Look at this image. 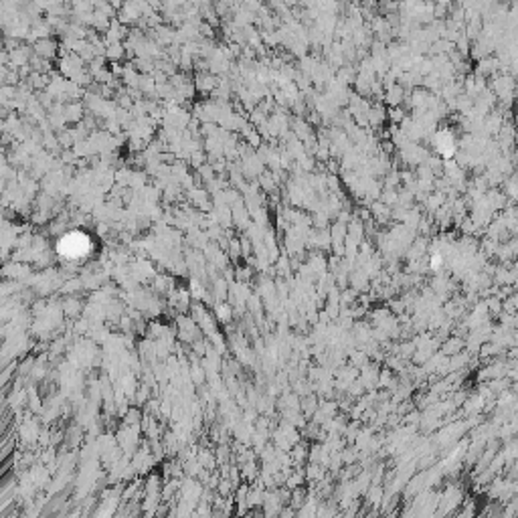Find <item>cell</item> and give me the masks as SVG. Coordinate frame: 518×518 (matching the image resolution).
Instances as JSON below:
<instances>
[{"label": "cell", "mask_w": 518, "mask_h": 518, "mask_svg": "<svg viewBox=\"0 0 518 518\" xmlns=\"http://www.w3.org/2000/svg\"><path fill=\"white\" fill-rule=\"evenodd\" d=\"M59 253L67 259H81L89 253L91 249V239L85 233L81 231H73V233H67L65 237L59 239V245H57Z\"/></svg>", "instance_id": "6da1fadb"}]
</instances>
